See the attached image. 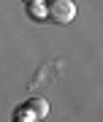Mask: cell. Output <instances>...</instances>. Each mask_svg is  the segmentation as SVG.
Instances as JSON below:
<instances>
[{
    "label": "cell",
    "mask_w": 103,
    "mask_h": 122,
    "mask_svg": "<svg viewBox=\"0 0 103 122\" xmlns=\"http://www.w3.org/2000/svg\"><path fill=\"white\" fill-rule=\"evenodd\" d=\"M46 11H49V22H57V25H71L76 19V3L73 0H49Z\"/></svg>",
    "instance_id": "6da1fadb"
},
{
    "label": "cell",
    "mask_w": 103,
    "mask_h": 122,
    "mask_svg": "<svg viewBox=\"0 0 103 122\" xmlns=\"http://www.w3.org/2000/svg\"><path fill=\"white\" fill-rule=\"evenodd\" d=\"M27 106H30V111L35 114V119H46L49 117V100L46 98H30Z\"/></svg>",
    "instance_id": "7a4b0ae2"
},
{
    "label": "cell",
    "mask_w": 103,
    "mask_h": 122,
    "mask_svg": "<svg viewBox=\"0 0 103 122\" xmlns=\"http://www.w3.org/2000/svg\"><path fill=\"white\" fill-rule=\"evenodd\" d=\"M25 5H33V3H49V0H22Z\"/></svg>",
    "instance_id": "5b68a950"
},
{
    "label": "cell",
    "mask_w": 103,
    "mask_h": 122,
    "mask_svg": "<svg viewBox=\"0 0 103 122\" xmlns=\"http://www.w3.org/2000/svg\"><path fill=\"white\" fill-rule=\"evenodd\" d=\"M14 122H19V119H14Z\"/></svg>",
    "instance_id": "8992f818"
},
{
    "label": "cell",
    "mask_w": 103,
    "mask_h": 122,
    "mask_svg": "<svg viewBox=\"0 0 103 122\" xmlns=\"http://www.w3.org/2000/svg\"><path fill=\"white\" fill-rule=\"evenodd\" d=\"M27 16L35 19V22H41V19H49L46 3H33V5H27Z\"/></svg>",
    "instance_id": "3957f363"
},
{
    "label": "cell",
    "mask_w": 103,
    "mask_h": 122,
    "mask_svg": "<svg viewBox=\"0 0 103 122\" xmlns=\"http://www.w3.org/2000/svg\"><path fill=\"white\" fill-rule=\"evenodd\" d=\"M14 119H19V122H38V119H35V114L30 111V106H27V103H22L19 109H16V117H14Z\"/></svg>",
    "instance_id": "277c9868"
}]
</instances>
